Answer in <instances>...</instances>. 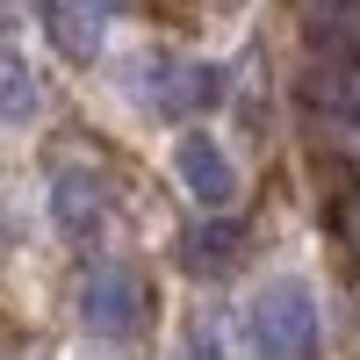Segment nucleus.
I'll list each match as a JSON object with an SVG mask.
<instances>
[{"label": "nucleus", "mask_w": 360, "mask_h": 360, "mask_svg": "<svg viewBox=\"0 0 360 360\" xmlns=\"http://www.w3.org/2000/svg\"><path fill=\"white\" fill-rule=\"evenodd\" d=\"M245 339L259 360H317L324 346V310H317V288L303 274H281L252 295L245 310Z\"/></svg>", "instance_id": "1"}, {"label": "nucleus", "mask_w": 360, "mask_h": 360, "mask_svg": "<svg viewBox=\"0 0 360 360\" xmlns=\"http://www.w3.org/2000/svg\"><path fill=\"white\" fill-rule=\"evenodd\" d=\"M79 324L101 346H130L144 324H152V288L130 259H94L79 274Z\"/></svg>", "instance_id": "2"}, {"label": "nucleus", "mask_w": 360, "mask_h": 360, "mask_svg": "<svg viewBox=\"0 0 360 360\" xmlns=\"http://www.w3.org/2000/svg\"><path fill=\"white\" fill-rule=\"evenodd\" d=\"M137 79H144V108H152V115L209 108V101H217V86H224L217 65H202V58H180V51H144Z\"/></svg>", "instance_id": "3"}, {"label": "nucleus", "mask_w": 360, "mask_h": 360, "mask_svg": "<svg viewBox=\"0 0 360 360\" xmlns=\"http://www.w3.org/2000/svg\"><path fill=\"white\" fill-rule=\"evenodd\" d=\"M173 173H180V188L195 195L202 217H231V202H238V166H231V152H224L209 130H180Z\"/></svg>", "instance_id": "4"}, {"label": "nucleus", "mask_w": 360, "mask_h": 360, "mask_svg": "<svg viewBox=\"0 0 360 360\" xmlns=\"http://www.w3.org/2000/svg\"><path fill=\"white\" fill-rule=\"evenodd\" d=\"M51 224L86 245V238L108 224V180L94 166H58L51 173Z\"/></svg>", "instance_id": "5"}, {"label": "nucleus", "mask_w": 360, "mask_h": 360, "mask_svg": "<svg viewBox=\"0 0 360 360\" xmlns=\"http://www.w3.org/2000/svg\"><path fill=\"white\" fill-rule=\"evenodd\" d=\"M37 15H44L51 44L65 51V58H94V51H101V29H108V22H94L86 0H37Z\"/></svg>", "instance_id": "6"}, {"label": "nucleus", "mask_w": 360, "mask_h": 360, "mask_svg": "<svg viewBox=\"0 0 360 360\" xmlns=\"http://www.w3.org/2000/svg\"><path fill=\"white\" fill-rule=\"evenodd\" d=\"M37 115V72L22 65L15 44H0V123H29Z\"/></svg>", "instance_id": "7"}, {"label": "nucleus", "mask_w": 360, "mask_h": 360, "mask_svg": "<svg viewBox=\"0 0 360 360\" xmlns=\"http://www.w3.org/2000/svg\"><path fill=\"white\" fill-rule=\"evenodd\" d=\"M238 259V217H202V231L188 238V266L195 274H217Z\"/></svg>", "instance_id": "8"}, {"label": "nucleus", "mask_w": 360, "mask_h": 360, "mask_svg": "<svg viewBox=\"0 0 360 360\" xmlns=\"http://www.w3.org/2000/svg\"><path fill=\"white\" fill-rule=\"evenodd\" d=\"M180 360H224V339H217L209 317H195L188 332H180Z\"/></svg>", "instance_id": "9"}]
</instances>
